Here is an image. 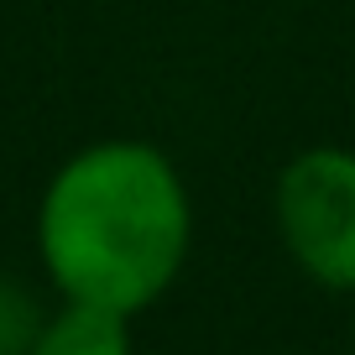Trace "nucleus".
I'll return each mask as SVG.
<instances>
[{"instance_id":"nucleus-1","label":"nucleus","mask_w":355,"mask_h":355,"mask_svg":"<svg viewBox=\"0 0 355 355\" xmlns=\"http://www.w3.org/2000/svg\"><path fill=\"white\" fill-rule=\"evenodd\" d=\"M193 209L178 167L146 141H100L58 167L37 209V251L68 303L141 313L178 282Z\"/></svg>"},{"instance_id":"nucleus-2","label":"nucleus","mask_w":355,"mask_h":355,"mask_svg":"<svg viewBox=\"0 0 355 355\" xmlns=\"http://www.w3.org/2000/svg\"><path fill=\"white\" fill-rule=\"evenodd\" d=\"M277 235L319 288L355 293V152L309 146L282 167Z\"/></svg>"},{"instance_id":"nucleus-3","label":"nucleus","mask_w":355,"mask_h":355,"mask_svg":"<svg viewBox=\"0 0 355 355\" xmlns=\"http://www.w3.org/2000/svg\"><path fill=\"white\" fill-rule=\"evenodd\" d=\"M32 355H131V329H125V313L68 303L63 313H53V319H47V329L37 334Z\"/></svg>"},{"instance_id":"nucleus-4","label":"nucleus","mask_w":355,"mask_h":355,"mask_svg":"<svg viewBox=\"0 0 355 355\" xmlns=\"http://www.w3.org/2000/svg\"><path fill=\"white\" fill-rule=\"evenodd\" d=\"M47 329V313L21 282L0 277V355H32L37 334Z\"/></svg>"}]
</instances>
